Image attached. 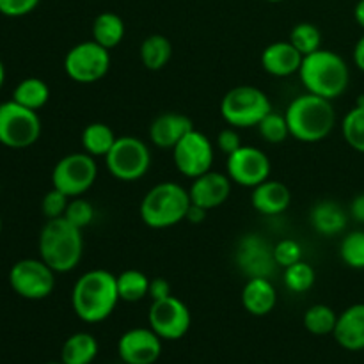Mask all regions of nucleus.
I'll list each match as a JSON object with an SVG mask.
<instances>
[{"instance_id": "f257e3e1", "label": "nucleus", "mask_w": 364, "mask_h": 364, "mask_svg": "<svg viewBox=\"0 0 364 364\" xmlns=\"http://www.w3.org/2000/svg\"><path fill=\"white\" fill-rule=\"evenodd\" d=\"M117 276L105 269L87 270L75 283L71 306L82 322L100 323L109 318L119 302Z\"/></svg>"}, {"instance_id": "f03ea898", "label": "nucleus", "mask_w": 364, "mask_h": 364, "mask_svg": "<svg viewBox=\"0 0 364 364\" xmlns=\"http://www.w3.org/2000/svg\"><path fill=\"white\" fill-rule=\"evenodd\" d=\"M39 258L55 274H68L77 269L84 256L82 230L66 217L48 219L39 231Z\"/></svg>"}, {"instance_id": "7ed1b4c3", "label": "nucleus", "mask_w": 364, "mask_h": 364, "mask_svg": "<svg viewBox=\"0 0 364 364\" xmlns=\"http://www.w3.org/2000/svg\"><path fill=\"white\" fill-rule=\"evenodd\" d=\"M284 117L290 128V137L306 144L322 142L336 127V110L333 102L311 92H304L291 100Z\"/></svg>"}, {"instance_id": "20e7f679", "label": "nucleus", "mask_w": 364, "mask_h": 364, "mask_svg": "<svg viewBox=\"0 0 364 364\" xmlns=\"http://www.w3.org/2000/svg\"><path fill=\"white\" fill-rule=\"evenodd\" d=\"M299 78L306 92L334 102L348 89L350 70L340 53L320 48L309 55H304L299 70Z\"/></svg>"}, {"instance_id": "39448f33", "label": "nucleus", "mask_w": 364, "mask_h": 364, "mask_svg": "<svg viewBox=\"0 0 364 364\" xmlns=\"http://www.w3.org/2000/svg\"><path fill=\"white\" fill-rule=\"evenodd\" d=\"M191 205L188 188L176 181H160L144 194L139 215L151 230H167L183 223Z\"/></svg>"}, {"instance_id": "423d86ee", "label": "nucleus", "mask_w": 364, "mask_h": 364, "mask_svg": "<svg viewBox=\"0 0 364 364\" xmlns=\"http://www.w3.org/2000/svg\"><path fill=\"white\" fill-rule=\"evenodd\" d=\"M219 110L230 127L244 130L258 127L259 121L272 112V103L259 87L237 85L223 96Z\"/></svg>"}, {"instance_id": "0eeeda50", "label": "nucleus", "mask_w": 364, "mask_h": 364, "mask_svg": "<svg viewBox=\"0 0 364 364\" xmlns=\"http://www.w3.org/2000/svg\"><path fill=\"white\" fill-rule=\"evenodd\" d=\"M41 117L14 100L0 103V144L9 149H25L41 137Z\"/></svg>"}, {"instance_id": "6e6552de", "label": "nucleus", "mask_w": 364, "mask_h": 364, "mask_svg": "<svg viewBox=\"0 0 364 364\" xmlns=\"http://www.w3.org/2000/svg\"><path fill=\"white\" fill-rule=\"evenodd\" d=\"M105 167L116 180L137 181L148 174L151 167V151L148 144L134 135L117 137L107 153Z\"/></svg>"}, {"instance_id": "1a4fd4ad", "label": "nucleus", "mask_w": 364, "mask_h": 364, "mask_svg": "<svg viewBox=\"0 0 364 364\" xmlns=\"http://www.w3.org/2000/svg\"><path fill=\"white\" fill-rule=\"evenodd\" d=\"M98 178V164L89 153H70L53 166L52 187L59 188L68 198L84 196Z\"/></svg>"}, {"instance_id": "9d476101", "label": "nucleus", "mask_w": 364, "mask_h": 364, "mask_svg": "<svg viewBox=\"0 0 364 364\" xmlns=\"http://www.w3.org/2000/svg\"><path fill=\"white\" fill-rule=\"evenodd\" d=\"M110 63V50L89 39L68 50L63 66L68 77L77 84H95L109 73Z\"/></svg>"}, {"instance_id": "9b49d317", "label": "nucleus", "mask_w": 364, "mask_h": 364, "mask_svg": "<svg viewBox=\"0 0 364 364\" xmlns=\"http://www.w3.org/2000/svg\"><path fill=\"white\" fill-rule=\"evenodd\" d=\"M55 276L41 258H23L11 267L9 284L18 297L43 301L55 290Z\"/></svg>"}, {"instance_id": "f8f14e48", "label": "nucleus", "mask_w": 364, "mask_h": 364, "mask_svg": "<svg viewBox=\"0 0 364 364\" xmlns=\"http://www.w3.org/2000/svg\"><path fill=\"white\" fill-rule=\"evenodd\" d=\"M173 160L178 173L194 180L212 171L215 149H213L212 141L203 132L194 128L174 146Z\"/></svg>"}, {"instance_id": "ddd939ff", "label": "nucleus", "mask_w": 364, "mask_h": 364, "mask_svg": "<svg viewBox=\"0 0 364 364\" xmlns=\"http://www.w3.org/2000/svg\"><path fill=\"white\" fill-rule=\"evenodd\" d=\"M148 323L162 340L178 341L191 329V309L181 299L169 295V297L151 302L148 311Z\"/></svg>"}, {"instance_id": "4468645a", "label": "nucleus", "mask_w": 364, "mask_h": 364, "mask_svg": "<svg viewBox=\"0 0 364 364\" xmlns=\"http://www.w3.org/2000/svg\"><path fill=\"white\" fill-rule=\"evenodd\" d=\"M272 164L263 149L255 146H242L228 155L226 174L233 183L245 188H255L270 178Z\"/></svg>"}, {"instance_id": "2eb2a0df", "label": "nucleus", "mask_w": 364, "mask_h": 364, "mask_svg": "<svg viewBox=\"0 0 364 364\" xmlns=\"http://www.w3.org/2000/svg\"><path fill=\"white\" fill-rule=\"evenodd\" d=\"M235 262L242 272L249 277H272L277 263L274 259V245L258 233H247L238 240Z\"/></svg>"}, {"instance_id": "dca6fc26", "label": "nucleus", "mask_w": 364, "mask_h": 364, "mask_svg": "<svg viewBox=\"0 0 364 364\" xmlns=\"http://www.w3.org/2000/svg\"><path fill=\"white\" fill-rule=\"evenodd\" d=\"M117 355L123 364H155L162 355V338L151 327H134L121 334Z\"/></svg>"}, {"instance_id": "f3484780", "label": "nucleus", "mask_w": 364, "mask_h": 364, "mask_svg": "<svg viewBox=\"0 0 364 364\" xmlns=\"http://www.w3.org/2000/svg\"><path fill=\"white\" fill-rule=\"evenodd\" d=\"M230 176L219 171H208L201 176L194 178L188 187L192 205H198L205 210H215L228 201L231 194Z\"/></svg>"}, {"instance_id": "a211bd4d", "label": "nucleus", "mask_w": 364, "mask_h": 364, "mask_svg": "<svg viewBox=\"0 0 364 364\" xmlns=\"http://www.w3.org/2000/svg\"><path fill=\"white\" fill-rule=\"evenodd\" d=\"M302 59L304 55L290 41H276L265 46L259 60L265 73L277 78H287L291 75H299Z\"/></svg>"}, {"instance_id": "6ab92c4d", "label": "nucleus", "mask_w": 364, "mask_h": 364, "mask_svg": "<svg viewBox=\"0 0 364 364\" xmlns=\"http://www.w3.org/2000/svg\"><path fill=\"white\" fill-rule=\"evenodd\" d=\"M191 130H194V123L185 114H160L149 124V141L160 149H173Z\"/></svg>"}, {"instance_id": "aec40b11", "label": "nucleus", "mask_w": 364, "mask_h": 364, "mask_svg": "<svg viewBox=\"0 0 364 364\" xmlns=\"http://www.w3.org/2000/svg\"><path fill=\"white\" fill-rule=\"evenodd\" d=\"M334 340L348 352L364 350V304H352L338 315Z\"/></svg>"}, {"instance_id": "412c9836", "label": "nucleus", "mask_w": 364, "mask_h": 364, "mask_svg": "<svg viewBox=\"0 0 364 364\" xmlns=\"http://www.w3.org/2000/svg\"><path fill=\"white\" fill-rule=\"evenodd\" d=\"M242 306L252 316H265L277 304V291L270 277H249L242 288Z\"/></svg>"}, {"instance_id": "4be33fe9", "label": "nucleus", "mask_w": 364, "mask_h": 364, "mask_svg": "<svg viewBox=\"0 0 364 364\" xmlns=\"http://www.w3.org/2000/svg\"><path fill=\"white\" fill-rule=\"evenodd\" d=\"M291 203L290 188L284 183L276 180H265L259 183L258 187L252 188L251 194V205L255 210L262 215L267 217H276L281 215L288 210Z\"/></svg>"}, {"instance_id": "5701e85b", "label": "nucleus", "mask_w": 364, "mask_h": 364, "mask_svg": "<svg viewBox=\"0 0 364 364\" xmlns=\"http://www.w3.org/2000/svg\"><path fill=\"white\" fill-rule=\"evenodd\" d=\"M309 223L313 230L323 237H336L347 228L348 215L343 206L338 205L336 201L323 199L318 201L309 212Z\"/></svg>"}, {"instance_id": "b1692460", "label": "nucleus", "mask_w": 364, "mask_h": 364, "mask_svg": "<svg viewBox=\"0 0 364 364\" xmlns=\"http://www.w3.org/2000/svg\"><path fill=\"white\" fill-rule=\"evenodd\" d=\"M124 34H127V25H124L123 18L112 11L100 13L92 21L91 39L102 45L103 48L112 50L119 46L124 39Z\"/></svg>"}, {"instance_id": "393cba45", "label": "nucleus", "mask_w": 364, "mask_h": 364, "mask_svg": "<svg viewBox=\"0 0 364 364\" xmlns=\"http://www.w3.org/2000/svg\"><path fill=\"white\" fill-rule=\"evenodd\" d=\"M100 350L98 340L89 333H75L64 341L60 348V363L91 364Z\"/></svg>"}, {"instance_id": "a878e982", "label": "nucleus", "mask_w": 364, "mask_h": 364, "mask_svg": "<svg viewBox=\"0 0 364 364\" xmlns=\"http://www.w3.org/2000/svg\"><path fill=\"white\" fill-rule=\"evenodd\" d=\"M139 57L146 70L160 71L173 59V43L164 34H151L141 43Z\"/></svg>"}, {"instance_id": "bb28decb", "label": "nucleus", "mask_w": 364, "mask_h": 364, "mask_svg": "<svg viewBox=\"0 0 364 364\" xmlns=\"http://www.w3.org/2000/svg\"><path fill=\"white\" fill-rule=\"evenodd\" d=\"M117 135L114 134L112 128L105 123H89L82 130V148L95 159H105L107 153L116 142Z\"/></svg>"}, {"instance_id": "cd10ccee", "label": "nucleus", "mask_w": 364, "mask_h": 364, "mask_svg": "<svg viewBox=\"0 0 364 364\" xmlns=\"http://www.w3.org/2000/svg\"><path fill=\"white\" fill-rule=\"evenodd\" d=\"M20 105L27 107L31 110H39L48 103L50 100V87L43 78L28 77L23 78L20 84L14 87L13 98Z\"/></svg>"}, {"instance_id": "c85d7f7f", "label": "nucleus", "mask_w": 364, "mask_h": 364, "mask_svg": "<svg viewBox=\"0 0 364 364\" xmlns=\"http://www.w3.org/2000/svg\"><path fill=\"white\" fill-rule=\"evenodd\" d=\"M149 277L137 269H128L117 276V291L124 302H139L148 297Z\"/></svg>"}, {"instance_id": "c756f323", "label": "nucleus", "mask_w": 364, "mask_h": 364, "mask_svg": "<svg viewBox=\"0 0 364 364\" xmlns=\"http://www.w3.org/2000/svg\"><path fill=\"white\" fill-rule=\"evenodd\" d=\"M338 315L331 306L326 304H315L309 306L304 313V323L306 331L315 336H327V334H333L336 329Z\"/></svg>"}, {"instance_id": "7c9ffc66", "label": "nucleus", "mask_w": 364, "mask_h": 364, "mask_svg": "<svg viewBox=\"0 0 364 364\" xmlns=\"http://www.w3.org/2000/svg\"><path fill=\"white\" fill-rule=\"evenodd\" d=\"M343 139L352 149L364 153V105H354L341 121Z\"/></svg>"}, {"instance_id": "2f4dec72", "label": "nucleus", "mask_w": 364, "mask_h": 364, "mask_svg": "<svg viewBox=\"0 0 364 364\" xmlns=\"http://www.w3.org/2000/svg\"><path fill=\"white\" fill-rule=\"evenodd\" d=\"M288 41L302 53V55H309V53L316 52L322 48V32L316 25L309 23V21H302L297 23L290 32Z\"/></svg>"}, {"instance_id": "473e14b6", "label": "nucleus", "mask_w": 364, "mask_h": 364, "mask_svg": "<svg viewBox=\"0 0 364 364\" xmlns=\"http://www.w3.org/2000/svg\"><path fill=\"white\" fill-rule=\"evenodd\" d=\"M316 279V274L313 267L306 262H297L294 265L287 267L283 272L284 287L294 294H306L313 288Z\"/></svg>"}, {"instance_id": "72a5a7b5", "label": "nucleus", "mask_w": 364, "mask_h": 364, "mask_svg": "<svg viewBox=\"0 0 364 364\" xmlns=\"http://www.w3.org/2000/svg\"><path fill=\"white\" fill-rule=\"evenodd\" d=\"M340 258L347 267L364 270V231L355 230L345 235L340 244Z\"/></svg>"}, {"instance_id": "f704fd0d", "label": "nucleus", "mask_w": 364, "mask_h": 364, "mask_svg": "<svg viewBox=\"0 0 364 364\" xmlns=\"http://www.w3.org/2000/svg\"><path fill=\"white\" fill-rule=\"evenodd\" d=\"M256 128H258L263 141L269 142V144H281L290 137V128H288L284 114H277L274 110L267 114Z\"/></svg>"}, {"instance_id": "c9c22d12", "label": "nucleus", "mask_w": 364, "mask_h": 364, "mask_svg": "<svg viewBox=\"0 0 364 364\" xmlns=\"http://www.w3.org/2000/svg\"><path fill=\"white\" fill-rule=\"evenodd\" d=\"M64 217H66L71 224H75V226L80 228V230L84 231L85 228L95 220V206H92L87 199L82 198V196L80 198H71Z\"/></svg>"}, {"instance_id": "e433bc0d", "label": "nucleus", "mask_w": 364, "mask_h": 364, "mask_svg": "<svg viewBox=\"0 0 364 364\" xmlns=\"http://www.w3.org/2000/svg\"><path fill=\"white\" fill-rule=\"evenodd\" d=\"M70 199L64 192H60L59 188L52 187L41 199V212L43 215L48 219H59V217H64L66 213L68 205H70Z\"/></svg>"}, {"instance_id": "4c0bfd02", "label": "nucleus", "mask_w": 364, "mask_h": 364, "mask_svg": "<svg viewBox=\"0 0 364 364\" xmlns=\"http://www.w3.org/2000/svg\"><path fill=\"white\" fill-rule=\"evenodd\" d=\"M274 259L277 267H290L302 259V245L294 238H284L274 245Z\"/></svg>"}, {"instance_id": "58836bf2", "label": "nucleus", "mask_w": 364, "mask_h": 364, "mask_svg": "<svg viewBox=\"0 0 364 364\" xmlns=\"http://www.w3.org/2000/svg\"><path fill=\"white\" fill-rule=\"evenodd\" d=\"M41 0H0V14L7 18H21L31 14Z\"/></svg>"}, {"instance_id": "ea45409f", "label": "nucleus", "mask_w": 364, "mask_h": 364, "mask_svg": "<svg viewBox=\"0 0 364 364\" xmlns=\"http://www.w3.org/2000/svg\"><path fill=\"white\" fill-rule=\"evenodd\" d=\"M242 139L240 134H238V128H224V130L219 132L217 135V148L224 153V155H231V153L237 151L238 148H242Z\"/></svg>"}, {"instance_id": "a19ab883", "label": "nucleus", "mask_w": 364, "mask_h": 364, "mask_svg": "<svg viewBox=\"0 0 364 364\" xmlns=\"http://www.w3.org/2000/svg\"><path fill=\"white\" fill-rule=\"evenodd\" d=\"M173 295L171 291V284L166 277H155V279L149 281V294L148 297L153 301H160V299H166Z\"/></svg>"}, {"instance_id": "79ce46f5", "label": "nucleus", "mask_w": 364, "mask_h": 364, "mask_svg": "<svg viewBox=\"0 0 364 364\" xmlns=\"http://www.w3.org/2000/svg\"><path fill=\"white\" fill-rule=\"evenodd\" d=\"M350 217L355 220V223L364 224V192L355 196L350 203Z\"/></svg>"}, {"instance_id": "37998d69", "label": "nucleus", "mask_w": 364, "mask_h": 364, "mask_svg": "<svg viewBox=\"0 0 364 364\" xmlns=\"http://www.w3.org/2000/svg\"><path fill=\"white\" fill-rule=\"evenodd\" d=\"M206 215H208V210L201 208V206H198V205H191L185 220L191 224H203L206 220Z\"/></svg>"}, {"instance_id": "c03bdc74", "label": "nucleus", "mask_w": 364, "mask_h": 364, "mask_svg": "<svg viewBox=\"0 0 364 364\" xmlns=\"http://www.w3.org/2000/svg\"><path fill=\"white\" fill-rule=\"evenodd\" d=\"M354 64L358 70H361L364 73V34L358 39L354 46Z\"/></svg>"}, {"instance_id": "a18cd8bd", "label": "nucleus", "mask_w": 364, "mask_h": 364, "mask_svg": "<svg viewBox=\"0 0 364 364\" xmlns=\"http://www.w3.org/2000/svg\"><path fill=\"white\" fill-rule=\"evenodd\" d=\"M354 18H355V21H358L359 27H361L364 31V0H359V2L355 4Z\"/></svg>"}, {"instance_id": "49530a36", "label": "nucleus", "mask_w": 364, "mask_h": 364, "mask_svg": "<svg viewBox=\"0 0 364 364\" xmlns=\"http://www.w3.org/2000/svg\"><path fill=\"white\" fill-rule=\"evenodd\" d=\"M4 82H6V66H4L2 59H0V89H2Z\"/></svg>"}, {"instance_id": "de8ad7c7", "label": "nucleus", "mask_w": 364, "mask_h": 364, "mask_svg": "<svg viewBox=\"0 0 364 364\" xmlns=\"http://www.w3.org/2000/svg\"><path fill=\"white\" fill-rule=\"evenodd\" d=\"M265 2H270V4H277V2H283V0H265Z\"/></svg>"}, {"instance_id": "09e8293b", "label": "nucleus", "mask_w": 364, "mask_h": 364, "mask_svg": "<svg viewBox=\"0 0 364 364\" xmlns=\"http://www.w3.org/2000/svg\"><path fill=\"white\" fill-rule=\"evenodd\" d=\"M0 235H2V219H0Z\"/></svg>"}, {"instance_id": "8fccbe9b", "label": "nucleus", "mask_w": 364, "mask_h": 364, "mask_svg": "<svg viewBox=\"0 0 364 364\" xmlns=\"http://www.w3.org/2000/svg\"><path fill=\"white\" fill-rule=\"evenodd\" d=\"M45 364H64V363L59 361V363H45Z\"/></svg>"}]
</instances>
